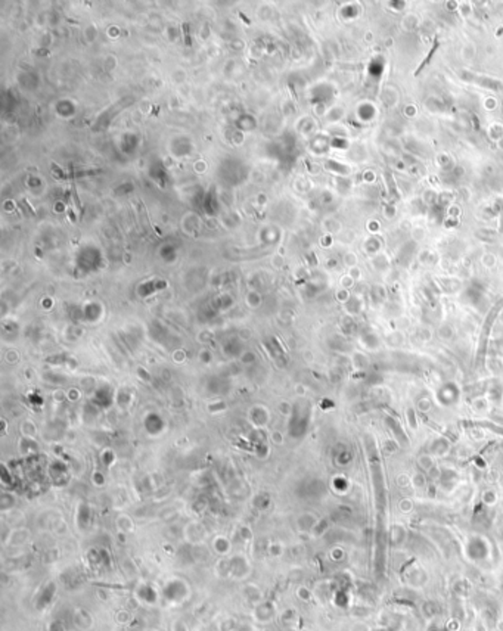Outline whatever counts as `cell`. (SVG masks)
<instances>
[{
    "label": "cell",
    "mask_w": 503,
    "mask_h": 631,
    "mask_svg": "<svg viewBox=\"0 0 503 631\" xmlns=\"http://www.w3.org/2000/svg\"><path fill=\"white\" fill-rule=\"evenodd\" d=\"M163 597L170 605H182L190 599V587L182 578H170L164 584Z\"/></svg>",
    "instance_id": "6da1fadb"
},
{
    "label": "cell",
    "mask_w": 503,
    "mask_h": 631,
    "mask_svg": "<svg viewBox=\"0 0 503 631\" xmlns=\"http://www.w3.org/2000/svg\"><path fill=\"white\" fill-rule=\"evenodd\" d=\"M55 595H56V585H55V583L49 581V583L45 584V585L40 588V592L37 593L34 599V605L37 606V609H38V610H45V609L53 602Z\"/></svg>",
    "instance_id": "7a4b0ae2"
},
{
    "label": "cell",
    "mask_w": 503,
    "mask_h": 631,
    "mask_svg": "<svg viewBox=\"0 0 503 631\" xmlns=\"http://www.w3.org/2000/svg\"><path fill=\"white\" fill-rule=\"evenodd\" d=\"M134 596L138 597L139 602L148 606H153L158 603V593L149 584H139V587L134 590Z\"/></svg>",
    "instance_id": "3957f363"
},
{
    "label": "cell",
    "mask_w": 503,
    "mask_h": 631,
    "mask_svg": "<svg viewBox=\"0 0 503 631\" xmlns=\"http://www.w3.org/2000/svg\"><path fill=\"white\" fill-rule=\"evenodd\" d=\"M254 618L257 619L258 622L266 624L270 622L273 619V606L267 603V602H261L258 603L257 607L254 609Z\"/></svg>",
    "instance_id": "277c9868"
},
{
    "label": "cell",
    "mask_w": 503,
    "mask_h": 631,
    "mask_svg": "<svg viewBox=\"0 0 503 631\" xmlns=\"http://www.w3.org/2000/svg\"><path fill=\"white\" fill-rule=\"evenodd\" d=\"M249 572V565L246 563V560L236 558L232 560V563L229 565V574L234 578H244L246 577V574Z\"/></svg>",
    "instance_id": "5b68a950"
},
{
    "label": "cell",
    "mask_w": 503,
    "mask_h": 631,
    "mask_svg": "<svg viewBox=\"0 0 503 631\" xmlns=\"http://www.w3.org/2000/svg\"><path fill=\"white\" fill-rule=\"evenodd\" d=\"M245 595H246V599L249 597V600H254L257 605L258 603H261V596L263 595H261V592L258 590L256 585H248Z\"/></svg>",
    "instance_id": "8992f818"
},
{
    "label": "cell",
    "mask_w": 503,
    "mask_h": 631,
    "mask_svg": "<svg viewBox=\"0 0 503 631\" xmlns=\"http://www.w3.org/2000/svg\"><path fill=\"white\" fill-rule=\"evenodd\" d=\"M214 548H216L219 553H226V552L229 550V543H227L223 537H217L216 544H214Z\"/></svg>",
    "instance_id": "52a82bcc"
},
{
    "label": "cell",
    "mask_w": 503,
    "mask_h": 631,
    "mask_svg": "<svg viewBox=\"0 0 503 631\" xmlns=\"http://www.w3.org/2000/svg\"><path fill=\"white\" fill-rule=\"evenodd\" d=\"M47 631H65V630H64V625H62L61 622H58V621H53V622H50V624H49Z\"/></svg>",
    "instance_id": "ba28073f"
},
{
    "label": "cell",
    "mask_w": 503,
    "mask_h": 631,
    "mask_svg": "<svg viewBox=\"0 0 503 631\" xmlns=\"http://www.w3.org/2000/svg\"><path fill=\"white\" fill-rule=\"evenodd\" d=\"M173 631H187V627L185 625V622H182V621H176L175 625H173Z\"/></svg>",
    "instance_id": "9c48e42d"
}]
</instances>
